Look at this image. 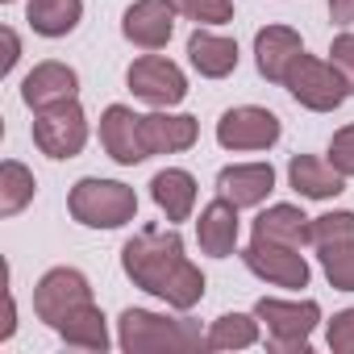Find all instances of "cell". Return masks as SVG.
<instances>
[{"label": "cell", "mask_w": 354, "mask_h": 354, "mask_svg": "<svg viewBox=\"0 0 354 354\" xmlns=\"http://www.w3.org/2000/svg\"><path fill=\"white\" fill-rule=\"evenodd\" d=\"M121 267L133 279V288L167 300L180 313H188L205 300V271L196 263H188L184 238L175 230H158V225L138 230L121 246Z\"/></svg>", "instance_id": "cell-1"}, {"label": "cell", "mask_w": 354, "mask_h": 354, "mask_svg": "<svg viewBox=\"0 0 354 354\" xmlns=\"http://www.w3.org/2000/svg\"><path fill=\"white\" fill-rule=\"evenodd\" d=\"M121 350L129 354H154V350H209V333H201L196 321H171L146 308H125L121 313Z\"/></svg>", "instance_id": "cell-2"}, {"label": "cell", "mask_w": 354, "mask_h": 354, "mask_svg": "<svg viewBox=\"0 0 354 354\" xmlns=\"http://www.w3.org/2000/svg\"><path fill=\"white\" fill-rule=\"evenodd\" d=\"M67 213L88 225V230H121L138 217V192L121 180H100V175H88L80 180L67 196Z\"/></svg>", "instance_id": "cell-3"}, {"label": "cell", "mask_w": 354, "mask_h": 354, "mask_svg": "<svg viewBox=\"0 0 354 354\" xmlns=\"http://www.w3.org/2000/svg\"><path fill=\"white\" fill-rule=\"evenodd\" d=\"M254 317L267 321V346L279 354H308V337L321 325V304L317 300H275L263 296L254 304Z\"/></svg>", "instance_id": "cell-4"}, {"label": "cell", "mask_w": 354, "mask_h": 354, "mask_svg": "<svg viewBox=\"0 0 354 354\" xmlns=\"http://www.w3.org/2000/svg\"><path fill=\"white\" fill-rule=\"evenodd\" d=\"M283 88L292 92V100H296V104H304V109H313V113H333V109L350 96V88H346V80H342V71H337L333 63L313 59V55H300V59L288 67Z\"/></svg>", "instance_id": "cell-5"}, {"label": "cell", "mask_w": 354, "mask_h": 354, "mask_svg": "<svg viewBox=\"0 0 354 354\" xmlns=\"http://www.w3.org/2000/svg\"><path fill=\"white\" fill-rule=\"evenodd\" d=\"M125 84H129V92L138 100H146L154 109H171V104H180L188 96V75L175 67L171 59H162V55L133 59L129 71H125Z\"/></svg>", "instance_id": "cell-6"}, {"label": "cell", "mask_w": 354, "mask_h": 354, "mask_svg": "<svg viewBox=\"0 0 354 354\" xmlns=\"http://www.w3.org/2000/svg\"><path fill=\"white\" fill-rule=\"evenodd\" d=\"M34 142L42 154L50 158H75L84 146H88V117L75 100L67 104H55L46 113H34Z\"/></svg>", "instance_id": "cell-7"}, {"label": "cell", "mask_w": 354, "mask_h": 354, "mask_svg": "<svg viewBox=\"0 0 354 354\" xmlns=\"http://www.w3.org/2000/svg\"><path fill=\"white\" fill-rule=\"evenodd\" d=\"M80 304H92V283H88V275L75 271V267H50V271L38 279V288H34V313H38V321H46L50 329H55L71 308H80Z\"/></svg>", "instance_id": "cell-8"}, {"label": "cell", "mask_w": 354, "mask_h": 354, "mask_svg": "<svg viewBox=\"0 0 354 354\" xmlns=\"http://www.w3.org/2000/svg\"><path fill=\"white\" fill-rule=\"evenodd\" d=\"M283 125L271 109H259V104H238L230 113H221L217 121V142L225 150H271L279 142Z\"/></svg>", "instance_id": "cell-9"}, {"label": "cell", "mask_w": 354, "mask_h": 354, "mask_svg": "<svg viewBox=\"0 0 354 354\" xmlns=\"http://www.w3.org/2000/svg\"><path fill=\"white\" fill-rule=\"evenodd\" d=\"M242 263L275 288H308V263L296 246H283L271 238H250V246L242 250Z\"/></svg>", "instance_id": "cell-10"}, {"label": "cell", "mask_w": 354, "mask_h": 354, "mask_svg": "<svg viewBox=\"0 0 354 354\" xmlns=\"http://www.w3.org/2000/svg\"><path fill=\"white\" fill-rule=\"evenodd\" d=\"M100 146L121 167H138V162L150 158L146 138H142V117L133 109H125V104H109L100 113Z\"/></svg>", "instance_id": "cell-11"}, {"label": "cell", "mask_w": 354, "mask_h": 354, "mask_svg": "<svg viewBox=\"0 0 354 354\" xmlns=\"http://www.w3.org/2000/svg\"><path fill=\"white\" fill-rule=\"evenodd\" d=\"M121 34L138 50H162L175 34V5L171 0H133L121 17Z\"/></svg>", "instance_id": "cell-12"}, {"label": "cell", "mask_w": 354, "mask_h": 354, "mask_svg": "<svg viewBox=\"0 0 354 354\" xmlns=\"http://www.w3.org/2000/svg\"><path fill=\"white\" fill-rule=\"evenodd\" d=\"M75 92H80V75H75V67H67V63H38L26 80H21V100L34 109V113H46V109H55V104H67V100H75Z\"/></svg>", "instance_id": "cell-13"}, {"label": "cell", "mask_w": 354, "mask_h": 354, "mask_svg": "<svg viewBox=\"0 0 354 354\" xmlns=\"http://www.w3.org/2000/svg\"><path fill=\"white\" fill-rule=\"evenodd\" d=\"M217 192L238 209H254L275 192V167L271 162H234L217 175Z\"/></svg>", "instance_id": "cell-14"}, {"label": "cell", "mask_w": 354, "mask_h": 354, "mask_svg": "<svg viewBox=\"0 0 354 354\" xmlns=\"http://www.w3.org/2000/svg\"><path fill=\"white\" fill-rule=\"evenodd\" d=\"M300 55H304V42H300V34L288 30V26H267V30L254 34V67H259V75L271 80V84H283V80H288V67H292Z\"/></svg>", "instance_id": "cell-15"}, {"label": "cell", "mask_w": 354, "mask_h": 354, "mask_svg": "<svg viewBox=\"0 0 354 354\" xmlns=\"http://www.w3.org/2000/svg\"><path fill=\"white\" fill-rule=\"evenodd\" d=\"M238 234H242V221H238V205L217 196L213 205L201 209V221H196V242L209 259H230L238 250Z\"/></svg>", "instance_id": "cell-16"}, {"label": "cell", "mask_w": 354, "mask_h": 354, "mask_svg": "<svg viewBox=\"0 0 354 354\" xmlns=\"http://www.w3.org/2000/svg\"><path fill=\"white\" fill-rule=\"evenodd\" d=\"M142 138H146V150L150 154H180V150L196 146L201 125L188 113H167V109H158V113L142 117Z\"/></svg>", "instance_id": "cell-17"}, {"label": "cell", "mask_w": 354, "mask_h": 354, "mask_svg": "<svg viewBox=\"0 0 354 354\" xmlns=\"http://www.w3.org/2000/svg\"><path fill=\"white\" fill-rule=\"evenodd\" d=\"M288 184L308 196V201H333L346 192V175L329 162V158H313V154H296L288 162Z\"/></svg>", "instance_id": "cell-18"}, {"label": "cell", "mask_w": 354, "mask_h": 354, "mask_svg": "<svg viewBox=\"0 0 354 354\" xmlns=\"http://www.w3.org/2000/svg\"><path fill=\"white\" fill-rule=\"evenodd\" d=\"M188 59L205 80H225L238 71V42L225 34H213L205 26H196V34L188 38Z\"/></svg>", "instance_id": "cell-19"}, {"label": "cell", "mask_w": 354, "mask_h": 354, "mask_svg": "<svg viewBox=\"0 0 354 354\" xmlns=\"http://www.w3.org/2000/svg\"><path fill=\"white\" fill-rule=\"evenodd\" d=\"M150 196L167 221H188L196 209V180L184 167H167L150 180Z\"/></svg>", "instance_id": "cell-20"}, {"label": "cell", "mask_w": 354, "mask_h": 354, "mask_svg": "<svg viewBox=\"0 0 354 354\" xmlns=\"http://www.w3.org/2000/svg\"><path fill=\"white\" fill-rule=\"evenodd\" d=\"M254 238H271L283 246H313V217H304L296 205H271L267 213L254 217Z\"/></svg>", "instance_id": "cell-21"}, {"label": "cell", "mask_w": 354, "mask_h": 354, "mask_svg": "<svg viewBox=\"0 0 354 354\" xmlns=\"http://www.w3.org/2000/svg\"><path fill=\"white\" fill-rule=\"evenodd\" d=\"M55 333L67 342V346H75V350H109V325H104V313L96 308V304H80V308H71L59 325H55Z\"/></svg>", "instance_id": "cell-22"}, {"label": "cell", "mask_w": 354, "mask_h": 354, "mask_svg": "<svg viewBox=\"0 0 354 354\" xmlns=\"http://www.w3.org/2000/svg\"><path fill=\"white\" fill-rule=\"evenodd\" d=\"M84 17V0H30L26 21L42 38H67Z\"/></svg>", "instance_id": "cell-23"}, {"label": "cell", "mask_w": 354, "mask_h": 354, "mask_svg": "<svg viewBox=\"0 0 354 354\" xmlns=\"http://www.w3.org/2000/svg\"><path fill=\"white\" fill-rule=\"evenodd\" d=\"M38 192V180L34 171L17 158H5L0 162V217H17Z\"/></svg>", "instance_id": "cell-24"}, {"label": "cell", "mask_w": 354, "mask_h": 354, "mask_svg": "<svg viewBox=\"0 0 354 354\" xmlns=\"http://www.w3.org/2000/svg\"><path fill=\"white\" fill-rule=\"evenodd\" d=\"M317 259H321V271H325L329 288L354 292V234H350V238L321 242V246H317Z\"/></svg>", "instance_id": "cell-25"}, {"label": "cell", "mask_w": 354, "mask_h": 354, "mask_svg": "<svg viewBox=\"0 0 354 354\" xmlns=\"http://www.w3.org/2000/svg\"><path fill=\"white\" fill-rule=\"evenodd\" d=\"M259 342V321L246 313H221L209 329V350H246Z\"/></svg>", "instance_id": "cell-26"}, {"label": "cell", "mask_w": 354, "mask_h": 354, "mask_svg": "<svg viewBox=\"0 0 354 354\" xmlns=\"http://www.w3.org/2000/svg\"><path fill=\"white\" fill-rule=\"evenodd\" d=\"M175 13H184L196 26H225L234 21V0H171Z\"/></svg>", "instance_id": "cell-27"}, {"label": "cell", "mask_w": 354, "mask_h": 354, "mask_svg": "<svg viewBox=\"0 0 354 354\" xmlns=\"http://www.w3.org/2000/svg\"><path fill=\"white\" fill-rule=\"evenodd\" d=\"M350 234H354V213H346V209L313 217V246L333 242V238H350Z\"/></svg>", "instance_id": "cell-28"}, {"label": "cell", "mask_w": 354, "mask_h": 354, "mask_svg": "<svg viewBox=\"0 0 354 354\" xmlns=\"http://www.w3.org/2000/svg\"><path fill=\"white\" fill-rule=\"evenodd\" d=\"M329 162L346 175H354V125H346V129H337L333 138H329Z\"/></svg>", "instance_id": "cell-29"}, {"label": "cell", "mask_w": 354, "mask_h": 354, "mask_svg": "<svg viewBox=\"0 0 354 354\" xmlns=\"http://www.w3.org/2000/svg\"><path fill=\"white\" fill-rule=\"evenodd\" d=\"M329 350L333 354H354V308H342L329 321Z\"/></svg>", "instance_id": "cell-30"}, {"label": "cell", "mask_w": 354, "mask_h": 354, "mask_svg": "<svg viewBox=\"0 0 354 354\" xmlns=\"http://www.w3.org/2000/svg\"><path fill=\"white\" fill-rule=\"evenodd\" d=\"M329 63L342 71V80H346V88H350V96H354V34H337V38H333Z\"/></svg>", "instance_id": "cell-31"}, {"label": "cell", "mask_w": 354, "mask_h": 354, "mask_svg": "<svg viewBox=\"0 0 354 354\" xmlns=\"http://www.w3.org/2000/svg\"><path fill=\"white\" fill-rule=\"evenodd\" d=\"M17 59H21V42H17L13 30H5V63H0V75H9L17 67Z\"/></svg>", "instance_id": "cell-32"}, {"label": "cell", "mask_w": 354, "mask_h": 354, "mask_svg": "<svg viewBox=\"0 0 354 354\" xmlns=\"http://www.w3.org/2000/svg\"><path fill=\"white\" fill-rule=\"evenodd\" d=\"M329 17H333V26H350L354 21V0H329Z\"/></svg>", "instance_id": "cell-33"}, {"label": "cell", "mask_w": 354, "mask_h": 354, "mask_svg": "<svg viewBox=\"0 0 354 354\" xmlns=\"http://www.w3.org/2000/svg\"><path fill=\"white\" fill-rule=\"evenodd\" d=\"M17 329V304H13V292H5V325H0V342H9Z\"/></svg>", "instance_id": "cell-34"}, {"label": "cell", "mask_w": 354, "mask_h": 354, "mask_svg": "<svg viewBox=\"0 0 354 354\" xmlns=\"http://www.w3.org/2000/svg\"><path fill=\"white\" fill-rule=\"evenodd\" d=\"M5 5H13V0H5Z\"/></svg>", "instance_id": "cell-35"}]
</instances>
